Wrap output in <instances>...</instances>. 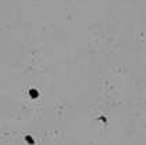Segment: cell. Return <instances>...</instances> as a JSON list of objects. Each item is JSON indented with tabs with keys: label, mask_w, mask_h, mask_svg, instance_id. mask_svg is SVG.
<instances>
[{
	"label": "cell",
	"mask_w": 146,
	"mask_h": 145,
	"mask_svg": "<svg viewBox=\"0 0 146 145\" xmlns=\"http://www.w3.org/2000/svg\"><path fill=\"white\" fill-rule=\"evenodd\" d=\"M31 95H32V96H38V92H36V91H31Z\"/></svg>",
	"instance_id": "6da1fadb"
}]
</instances>
